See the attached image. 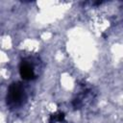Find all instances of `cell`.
<instances>
[{"label":"cell","mask_w":123,"mask_h":123,"mask_svg":"<svg viewBox=\"0 0 123 123\" xmlns=\"http://www.w3.org/2000/svg\"><path fill=\"white\" fill-rule=\"evenodd\" d=\"M27 100V93L25 87L21 83H12L10 85L6 96L7 106L10 109H18L25 104Z\"/></svg>","instance_id":"1"},{"label":"cell","mask_w":123,"mask_h":123,"mask_svg":"<svg viewBox=\"0 0 123 123\" xmlns=\"http://www.w3.org/2000/svg\"><path fill=\"white\" fill-rule=\"evenodd\" d=\"M35 61L34 58H26L20 62L19 74L21 78L25 81H32L37 77V67L38 62Z\"/></svg>","instance_id":"2"},{"label":"cell","mask_w":123,"mask_h":123,"mask_svg":"<svg viewBox=\"0 0 123 123\" xmlns=\"http://www.w3.org/2000/svg\"><path fill=\"white\" fill-rule=\"evenodd\" d=\"M92 99V91L90 88L84 87L73 100V106L75 109H81L85 105H86Z\"/></svg>","instance_id":"3"}]
</instances>
